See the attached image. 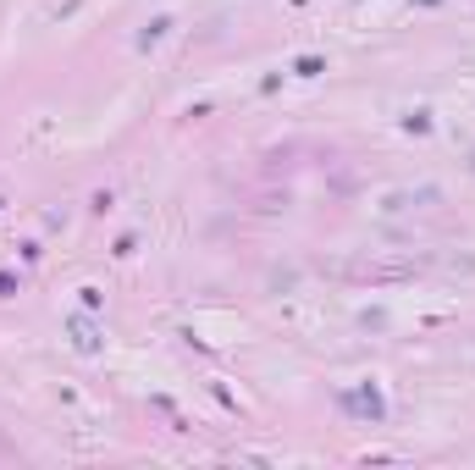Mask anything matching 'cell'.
<instances>
[{"label": "cell", "mask_w": 475, "mask_h": 470, "mask_svg": "<svg viewBox=\"0 0 475 470\" xmlns=\"http://www.w3.org/2000/svg\"><path fill=\"white\" fill-rule=\"evenodd\" d=\"M6 294H17V277H6V271H0V299H6Z\"/></svg>", "instance_id": "obj_5"}, {"label": "cell", "mask_w": 475, "mask_h": 470, "mask_svg": "<svg viewBox=\"0 0 475 470\" xmlns=\"http://www.w3.org/2000/svg\"><path fill=\"white\" fill-rule=\"evenodd\" d=\"M66 332H72V349H78V354H100V332H95V321H89V315H72V321H66Z\"/></svg>", "instance_id": "obj_1"}, {"label": "cell", "mask_w": 475, "mask_h": 470, "mask_svg": "<svg viewBox=\"0 0 475 470\" xmlns=\"http://www.w3.org/2000/svg\"><path fill=\"white\" fill-rule=\"evenodd\" d=\"M166 28H172V23H166V17H155V23H150V28H144V34H138V44H144V50H150V44H155V39L166 34Z\"/></svg>", "instance_id": "obj_4"}, {"label": "cell", "mask_w": 475, "mask_h": 470, "mask_svg": "<svg viewBox=\"0 0 475 470\" xmlns=\"http://www.w3.org/2000/svg\"><path fill=\"white\" fill-rule=\"evenodd\" d=\"M293 72H299V78H315V72H326V61H320V56H299Z\"/></svg>", "instance_id": "obj_3"}, {"label": "cell", "mask_w": 475, "mask_h": 470, "mask_svg": "<svg viewBox=\"0 0 475 470\" xmlns=\"http://www.w3.org/2000/svg\"><path fill=\"white\" fill-rule=\"evenodd\" d=\"M354 409H365V415H371V421H381V393H376V387H359V393H354Z\"/></svg>", "instance_id": "obj_2"}]
</instances>
